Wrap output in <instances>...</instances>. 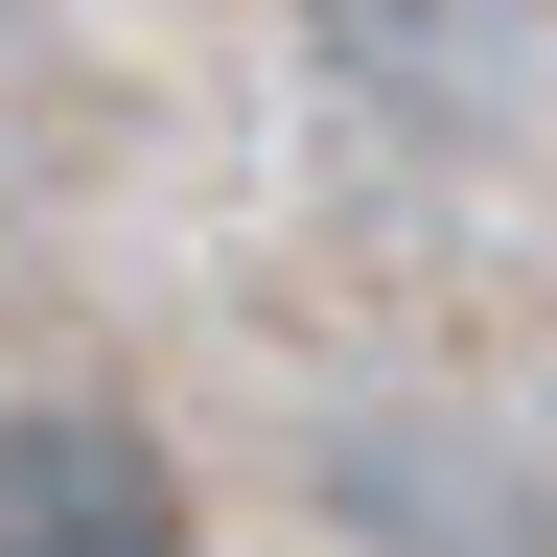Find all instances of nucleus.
Returning a JSON list of instances; mask_svg holds the SVG:
<instances>
[{"label": "nucleus", "mask_w": 557, "mask_h": 557, "mask_svg": "<svg viewBox=\"0 0 557 557\" xmlns=\"http://www.w3.org/2000/svg\"><path fill=\"white\" fill-rule=\"evenodd\" d=\"M0 557H186L163 442L94 418V395H24V418H0Z\"/></svg>", "instance_id": "1"}, {"label": "nucleus", "mask_w": 557, "mask_h": 557, "mask_svg": "<svg viewBox=\"0 0 557 557\" xmlns=\"http://www.w3.org/2000/svg\"><path fill=\"white\" fill-rule=\"evenodd\" d=\"M348 511H372V557H511V465H465V442H348Z\"/></svg>", "instance_id": "2"}]
</instances>
